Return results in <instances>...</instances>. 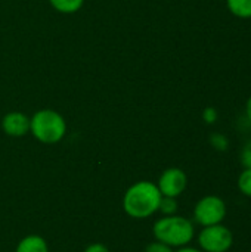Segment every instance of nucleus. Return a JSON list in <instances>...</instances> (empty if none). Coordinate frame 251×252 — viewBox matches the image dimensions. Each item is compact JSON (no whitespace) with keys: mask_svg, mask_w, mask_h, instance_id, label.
Here are the masks:
<instances>
[{"mask_svg":"<svg viewBox=\"0 0 251 252\" xmlns=\"http://www.w3.org/2000/svg\"><path fill=\"white\" fill-rule=\"evenodd\" d=\"M163 195L152 182H138L127 189L123 198V207L127 216L133 219H148L158 211Z\"/></svg>","mask_w":251,"mask_h":252,"instance_id":"obj_1","label":"nucleus"},{"mask_svg":"<svg viewBox=\"0 0 251 252\" xmlns=\"http://www.w3.org/2000/svg\"><path fill=\"white\" fill-rule=\"evenodd\" d=\"M152 233L158 242H163L172 248H182L191 244L195 236L194 223L182 216H164L157 220Z\"/></svg>","mask_w":251,"mask_h":252,"instance_id":"obj_2","label":"nucleus"},{"mask_svg":"<svg viewBox=\"0 0 251 252\" xmlns=\"http://www.w3.org/2000/svg\"><path fill=\"white\" fill-rule=\"evenodd\" d=\"M30 131L41 143H58L67 131L65 120L52 109H41L30 120Z\"/></svg>","mask_w":251,"mask_h":252,"instance_id":"obj_3","label":"nucleus"},{"mask_svg":"<svg viewBox=\"0 0 251 252\" xmlns=\"http://www.w3.org/2000/svg\"><path fill=\"white\" fill-rule=\"evenodd\" d=\"M226 214V202L217 195L203 196L194 207V221L201 227L223 223Z\"/></svg>","mask_w":251,"mask_h":252,"instance_id":"obj_4","label":"nucleus"},{"mask_svg":"<svg viewBox=\"0 0 251 252\" xmlns=\"http://www.w3.org/2000/svg\"><path fill=\"white\" fill-rule=\"evenodd\" d=\"M198 245L203 252H228L234 245L232 230L223 223L206 226L198 233Z\"/></svg>","mask_w":251,"mask_h":252,"instance_id":"obj_5","label":"nucleus"},{"mask_svg":"<svg viewBox=\"0 0 251 252\" xmlns=\"http://www.w3.org/2000/svg\"><path fill=\"white\" fill-rule=\"evenodd\" d=\"M157 186L163 196L178 198L185 192V189L188 186V177L183 170H180L178 167H172V168H167L166 171H163V174L158 179Z\"/></svg>","mask_w":251,"mask_h":252,"instance_id":"obj_6","label":"nucleus"},{"mask_svg":"<svg viewBox=\"0 0 251 252\" xmlns=\"http://www.w3.org/2000/svg\"><path fill=\"white\" fill-rule=\"evenodd\" d=\"M1 128L12 137L25 136L30 131V118L22 112H9L1 120Z\"/></svg>","mask_w":251,"mask_h":252,"instance_id":"obj_7","label":"nucleus"},{"mask_svg":"<svg viewBox=\"0 0 251 252\" xmlns=\"http://www.w3.org/2000/svg\"><path fill=\"white\" fill-rule=\"evenodd\" d=\"M15 252H49L47 242L38 235L25 236L16 247Z\"/></svg>","mask_w":251,"mask_h":252,"instance_id":"obj_8","label":"nucleus"},{"mask_svg":"<svg viewBox=\"0 0 251 252\" xmlns=\"http://www.w3.org/2000/svg\"><path fill=\"white\" fill-rule=\"evenodd\" d=\"M226 7L237 18H251V0H226Z\"/></svg>","mask_w":251,"mask_h":252,"instance_id":"obj_9","label":"nucleus"},{"mask_svg":"<svg viewBox=\"0 0 251 252\" xmlns=\"http://www.w3.org/2000/svg\"><path fill=\"white\" fill-rule=\"evenodd\" d=\"M49 1L58 12L62 13H74L84 3V0H49Z\"/></svg>","mask_w":251,"mask_h":252,"instance_id":"obj_10","label":"nucleus"},{"mask_svg":"<svg viewBox=\"0 0 251 252\" xmlns=\"http://www.w3.org/2000/svg\"><path fill=\"white\" fill-rule=\"evenodd\" d=\"M237 186H238V190L244 196L251 198V168H244L240 173L238 180H237Z\"/></svg>","mask_w":251,"mask_h":252,"instance_id":"obj_11","label":"nucleus"},{"mask_svg":"<svg viewBox=\"0 0 251 252\" xmlns=\"http://www.w3.org/2000/svg\"><path fill=\"white\" fill-rule=\"evenodd\" d=\"M158 211H161L164 216H175L176 211H178V201H176V198L163 196L161 201H160Z\"/></svg>","mask_w":251,"mask_h":252,"instance_id":"obj_12","label":"nucleus"},{"mask_svg":"<svg viewBox=\"0 0 251 252\" xmlns=\"http://www.w3.org/2000/svg\"><path fill=\"white\" fill-rule=\"evenodd\" d=\"M210 145L219 152H226L229 148V139L222 133H213L210 136Z\"/></svg>","mask_w":251,"mask_h":252,"instance_id":"obj_13","label":"nucleus"},{"mask_svg":"<svg viewBox=\"0 0 251 252\" xmlns=\"http://www.w3.org/2000/svg\"><path fill=\"white\" fill-rule=\"evenodd\" d=\"M240 159L244 168H251V139L244 145L240 154Z\"/></svg>","mask_w":251,"mask_h":252,"instance_id":"obj_14","label":"nucleus"},{"mask_svg":"<svg viewBox=\"0 0 251 252\" xmlns=\"http://www.w3.org/2000/svg\"><path fill=\"white\" fill-rule=\"evenodd\" d=\"M219 118V112L216 108L213 106H207L204 111H203V120L206 124H215Z\"/></svg>","mask_w":251,"mask_h":252,"instance_id":"obj_15","label":"nucleus"},{"mask_svg":"<svg viewBox=\"0 0 251 252\" xmlns=\"http://www.w3.org/2000/svg\"><path fill=\"white\" fill-rule=\"evenodd\" d=\"M145 252H175L172 247L163 244V242H151L146 248H145Z\"/></svg>","mask_w":251,"mask_h":252,"instance_id":"obj_16","label":"nucleus"},{"mask_svg":"<svg viewBox=\"0 0 251 252\" xmlns=\"http://www.w3.org/2000/svg\"><path fill=\"white\" fill-rule=\"evenodd\" d=\"M84 252H109V250L102 244H92L84 250Z\"/></svg>","mask_w":251,"mask_h":252,"instance_id":"obj_17","label":"nucleus"},{"mask_svg":"<svg viewBox=\"0 0 251 252\" xmlns=\"http://www.w3.org/2000/svg\"><path fill=\"white\" fill-rule=\"evenodd\" d=\"M176 252H203L201 250H198V248H192V247H182V248H179Z\"/></svg>","mask_w":251,"mask_h":252,"instance_id":"obj_18","label":"nucleus"},{"mask_svg":"<svg viewBox=\"0 0 251 252\" xmlns=\"http://www.w3.org/2000/svg\"><path fill=\"white\" fill-rule=\"evenodd\" d=\"M246 115H247L249 121H250V123H251V96H250V97H249L247 103H246Z\"/></svg>","mask_w":251,"mask_h":252,"instance_id":"obj_19","label":"nucleus"}]
</instances>
